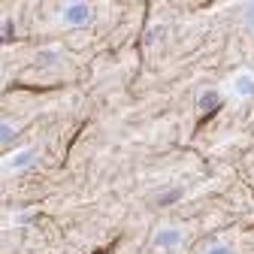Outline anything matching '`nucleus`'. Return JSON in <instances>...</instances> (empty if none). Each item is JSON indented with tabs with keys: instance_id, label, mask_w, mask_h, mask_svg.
I'll return each mask as SVG.
<instances>
[{
	"instance_id": "nucleus-3",
	"label": "nucleus",
	"mask_w": 254,
	"mask_h": 254,
	"mask_svg": "<svg viewBox=\"0 0 254 254\" xmlns=\"http://www.w3.org/2000/svg\"><path fill=\"white\" fill-rule=\"evenodd\" d=\"M179 242H182V230L179 227H167V230L157 233V245L161 248H170V245H179Z\"/></svg>"
},
{
	"instance_id": "nucleus-5",
	"label": "nucleus",
	"mask_w": 254,
	"mask_h": 254,
	"mask_svg": "<svg viewBox=\"0 0 254 254\" xmlns=\"http://www.w3.org/2000/svg\"><path fill=\"white\" fill-rule=\"evenodd\" d=\"M209 254H233V251H230L227 245H212V248H209Z\"/></svg>"
},
{
	"instance_id": "nucleus-4",
	"label": "nucleus",
	"mask_w": 254,
	"mask_h": 254,
	"mask_svg": "<svg viewBox=\"0 0 254 254\" xmlns=\"http://www.w3.org/2000/svg\"><path fill=\"white\" fill-rule=\"evenodd\" d=\"M233 91L239 94V97H248V94H254V79H251L248 73L236 76V79H233Z\"/></svg>"
},
{
	"instance_id": "nucleus-1",
	"label": "nucleus",
	"mask_w": 254,
	"mask_h": 254,
	"mask_svg": "<svg viewBox=\"0 0 254 254\" xmlns=\"http://www.w3.org/2000/svg\"><path fill=\"white\" fill-rule=\"evenodd\" d=\"M91 18V9L88 6H67V9H64V21H70V24H85Z\"/></svg>"
},
{
	"instance_id": "nucleus-2",
	"label": "nucleus",
	"mask_w": 254,
	"mask_h": 254,
	"mask_svg": "<svg viewBox=\"0 0 254 254\" xmlns=\"http://www.w3.org/2000/svg\"><path fill=\"white\" fill-rule=\"evenodd\" d=\"M30 157H34V148H24V151H15L6 157V170H21L30 164Z\"/></svg>"
}]
</instances>
